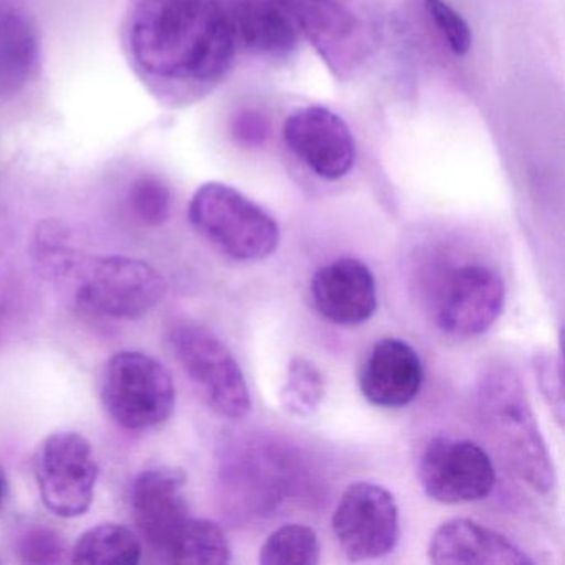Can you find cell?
<instances>
[{"instance_id": "obj_10", "label": "cell", "mask_w": 565, "mask_h": 565, "mask_svg": "<svg viewBox=\"0 0 565 565\" xmlns=\"http://www.w3.org/2000/svg\"><path fill=\"white\" fill-rule=\"evenodd\" d=\"M505 306V284L488 266H465L446 279L438 302L436 323L452 337L481 335L494 326Z\"/></svg>"}, {"instance_id": "obj_17", "label": "cell", "mask_w": 565, "mask_h": 565, "mask_svg": "<svg viewBox=\"0 0 565 565\" xmlns=\"http://www.w3.org/2000/svg\"><path fill=\"white\" fill-rule=\"evenodd\" d=\"M230 14L234 38L247 51L282 57L296 49V24L286 9L273 0H241Z\"/></svg>"}, {"instance_id": "obj_1", "label": "cell", "mask_w": 565, "mask_h": 565, "mask_svg": "<svg viewBox=\"0 0 565 565\" xmlns=\"http://www.w3.org/2000/svg\"><path fill=\"white\" fill-rule=\"evenodd\" d=\"M121 45L148 94L164 107L183 108L226 77L237 42L221 0H130Z\"/></svg>"}, {"instance_id": "obj_12", "label": "cell", "mask_w": 565, "mask_h": 565, "mask_svg": "<svg viewBox=\"0 0 565 565\" xmlns=\"http://www.w3.org/2000/svg\"><path fill=\"white\" fill-rule=\"evenodd\" d=\"M183 469L158 466L141 472L131 488V512L145 541L163 554L178 529L190 518Z\"/></svg>"}, {"instance_id": "obj_16", "label": "cell", "mask_w": 565, "mask_h": 565, "mask_svg": "<svg viewBox=\"0 0 565 565\" xmlns=\"http://www.w3.org/2000/svg\"><path fill=\"white\" fill-rule=\"evenodd\" d=\"M279 4L332 71H345L355 64L360 51L359 21L339 0H279Z\"/></svg>"}, {"instance_id": "obj_21", "label": "cell", "mask_w": 565, "mask_h": 565, "mask_svg": "<svg viewBox=\"0 0 565 565\" xmlns=\"http://www.w3.org/2000/svg\"><path fill=\"white\" fill-rule=\"evenodd\" d=\"M326 396V379L322 372L303 356H294L280 386L279 402L284 412L296 418L316 415Z\"/></svg>"}, {"instance_id": "obj_5", "label": "cell", "mask_w": 565, "mask_h": 565, "mask_svg": "<svg viewBox=\"0 0 565 565\" xmlns=\"http://www.w3.org/2000/svg\"><path fill=\"white\" fill-rule=\"evenodd\" d=\"M168 342L214 412L231 419L244 418L250 412L243 370L220 337L193 320H180L171 327Z\"/></svg>"}, {"instance_id": "obj_3", "label": "cell", "mask_w": 565, "mask_h": 565, "mask_svg": "<svg viewBox=\"0 0 565 565\" xmlns=\"http://www.w3.org/2000/svg\"><path fill=\"white\" fill-rule=\"evenodd\" d=\"M188 217L211 246L239 263L266 259L279 246L277 221L236 188L217 181L198 188Z\"/></svg>"}, {"instance_id": "obj_8", "label": "cell", "mask_w": 565, "mask_h": 565, "mask_svg": "<svg viewBox=\"0 0 565 565\" xmlns=\"http://www.w3.org/2000/svg\"><path fill=\"white\" fill-rule=\"evenodd\" d=\"M332 527L350 561L386 557L402 534L395 495L375 482H353L337 504Z\"/></svg>"}, {"instance_id": "obj_11", "label": "cell", "mask_w": 565, "mask_h": 565, "mask_svg": "<svg viewBox=\"0 0 565 565\" xmlns=\"http://www.w3.org/2000/svg\"><path fill=\"white\" fill-rule=\"evenodd\" d=\"M282 137L289 150L322 180H342L355 164L352 131L330 108L312 105L292 111L284 121Z\"/></svg>"}, {"instance_id": "obj_22", "label": "cell", "mask_w": 565, "mask_h": 565, "mask_svg": "<svg viewBox=\"0 0 565 565\" xmlns=\"http://www.w3.org/2000/svg\"><path fill=\"white\" fill-rule=\"evenodd\" d=\"M320 561V542L306 524H286L274 531L259 551L263 565H316Z\"/></svg>"}, {"instance_id": "obj_2", "label": "cell", "mask_w": 565, "mask_h": 565, "mask_svg": "<svg viewBox=\"0 0 565 565\" xmlns=\"http://www.w3.org/2000/svg\"><path fill=\"white\" fill-rule=\"evenodd\" d=\"M478 406L515 475L535 492L548 494L555 488L554 462L518 373L501 363L486 366L478 382Z\"/></svg>"}, {"instance_id": "obj_20", "label": "cell", "mask_w": 565, "mask_h": 565, "mask_svg": "<svg viewBox=\"0 0 565 565\" xmlns=\"http://www.w3.org/2000/svg\"><path fill=\"white\" fill-rule=\"evenodd\" d=\"M140 539L120 524H100L81 535L74 551V564H138L141 561Z\"/></svg>"}, {"instance_id": "obj_18", "label": "cell", "mask_w": 565, "mask_h": 565, "mask_svg": "<svg viewBox=\"0 0 565 565\" xmlns=\"http://www.w3.org/2000/svg\"><path fill=\"white\" fill-rule=\"evenodd\" d=\"M39 42L24 14L0 8V102L18 95L38 67Z\"/></svg>"}, {"instance_id": "obj_26", "label": "cell", "mask_w": 565, "mask_h": 565, "mask_svg": "<svg viewBox=\"0 0 565 565\" xmlns=\"http://www.w3.org/2000/svg\"><path fill=\"white\" fill-rule=\"evenodd\" d=\"M18 551L25 564H57L64 561L67 547L57 532L42 525L22 532Z\"/></svg>"}, {"instance_id": "obj_15", "label": "cell", "mask_w": 565, "mask_h": 565, "mask_svg": "<svg viewBox=\"0 0 565 565\" xmlns=\"http://www.w3.org/2000/svg\"><path fill=\"white\" fill-rule=\"evenodd\" d=\"M428 557L443 565L534 564L511 539L471 519H451L439 525L429 541Z\"/></svg>"}, {"instance_id": "obj_13", "label": "cell", "mask_w": 565, "mask_h": 565, "mask_svg": "<svg viewBox=\"0 0 565 565\" xmlns=\"http://www.w3.org/2000/svg\"><path fill=\"white\" fill-rule=\"evenodd\" d=\"M313 306L337 326L366 322L379 306L375 276L362 260L343 257L326 264L310 282Z\"/></svg>"}, {"instance_id": "obj_28", "label": "cell", "mask_w": 565, "mask_h": 565, "mask_svg": "<svg viewBox=\"0 0 565 565\" xmlns=\"http://www.w3.org/2000/svg\"><path fill=\"white\" fill-rule=\"evenodd\" d=\"M6 495H8V479H6L4 471L0 469V508L4 504Z\"/></svg>"}, {"instance_id": "obj_25", "label": "cell", "mask_w": 565, "mask_h": 565, "mask_svg": "<svg viewBox=\"0 0 565 565\" xmlns=\"http://www.w3.org/2000/svg\"><path fill=\"white\" fill-rule=\"evenodd\" d=\"M425 8L452 54L459 57L468 54L472 35L462 15L456 12L446 0H425Z\"/></svg>"}, {"instance_id": "obj_6", "label": "cell", "mask_w": 565, "mask_h": 565, "mask_svg": "<svg viewBox=\"0 0 565 565\" xmlns=\"http://www.w3.org/2000/svg\"><path fill=\"white\" fill-rule=\"evenodd\" d=\"M164 277L140 259L104 256L92 259L78 273V306L110 319L137 320L167 296Z\"/></svg>"}, {"instance_id": "obj_23", "label": "cell", "mask_w": 565, "mask_h": 565, "mask_svg": "<svg viewBox=\"0 0 565 565\" xmlns=\"http://www.w3.org/2000/svg\"><path fill=\"white\" fill-rule=\"evenodd\" d=\"M32 253L42 276L55 280L71 276L81 264V254L75 250L71 233L57 223H45L39 227Z\"/></svg>"}, {"instance_id": "obj_27", "label": "cell", "mask_w": 565, "mask_h": 565, "mask_svg": "<svg viewBox=\"0 0 565 565\" xmlns=\"http://www.w3.org/2000/svg\"><path fill=\"white\" fill-rule=\"evenodd\" d=\"M534 370L542 395L558 425L564 423V375L562 359L548 350H539L534 355Z\"/></svg>"}, {"instance_id": "obj_9", "label": "cell", "mask_w": 565, "mask_h": 565, "mask_svg": "<svg viewBox=\"0 0 565 565\" xmlns=\"http://www.w3.org/2000/svg\"><path fill=\"white\" fill-rule=\"evenodd\" d=\"M423 491L439 504L459 505L491 494L495 469L488 452L468 439H431L418 461Z\"/></svg>"}, {"instance_id": "obj_24", "label": "cell", "mask_w": 565, "mask_h": 565, "mask_svg": "<svg viewBox=\"0 0 565 565\" xmlns=\"http://www.w3.org/2000/svg\"><path fill=\"white\" fill-rule=\"evenodd\" d=\"M128 203L141 223L147 226H160L170 217L171 191L158 178H138L128 194Z\"/></svg>"}, {"instance_id": "obj_7", "label": "cell", "mask_w": 565, "mask_h": 565, "mask_svg": "<svg viewBox=\"0 0 565 565\" xmlns=\"http://www.w3.org/2000/svg\"><path fill=\"white\" fill-rule=\"evenodd\" d=\"M42 502L58 518H78L90 509L98 479L94 448L84 435L54 433L34 459Z\"/></svg>"}, {"instance_id": "obj_4", "label": "cell", "mask_w": 565, "mask_h": 565, "mask_svg": "<svg viewBox=\"0 0 565 565\" xmlns=\"http://www.w3.org/2000/svg\"><path fill=\"white\" fill-rule=\"evenodd\" d=\"M108 415L131 431L163 425L177 405V388L163 363L141 352H120L108 360L102 379Z\"/></svg>"}, {"instance_id": "obj_19", "label": "cell", "mask_w": 565, "mask_h": 565, "mask_svg": "<svg viewBox=\"0 0 565 565\" xmlns=\"http://www.w3.org/2000/svg\"><path fill=\"white\" fill-rule=\"evenodd\" d=\"M161 555L173 564H227L231 545L216 522L190 515Z\"/></svg>"}, {"instance_id": "obj_14", "label": "cell", "mask_w": 565, "mask_h": 565, "mask_svg": "<svg viewBox=\"0 0 565 565\" xmlns=\"http://www.w3.org/2000/svg\"><path fill=\"white\" fill-rule=\"evenodd\" d=\"M423 365L405 340L382 339L373 345L360 370L362 395L380 408H403L418 396Z\"/></svg>"}]
</instances>
